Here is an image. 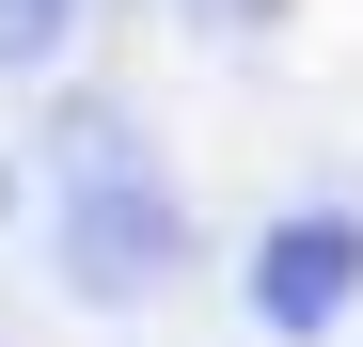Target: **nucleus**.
I'll return each mask as SVG.
<instances>
[{"mask_svg":"<svg viewBox=\"0 0 363 347\" xmlns=\"http://www.w3.org/2000/svg\"><path fill=\"white\" fill-rule=\"evenodd\" d=\"M64 32H79V0H0V79H48Z\"/></svg>","mask_w":363,"mask_h":347,"instance_id":"7ed1b4c3","label":"nucleus"},{"mask_svg":"<svg viewBox=\"0 0 363 347\" xmlns=\"http://www.w3.org/2000/svg\"><path fill=\"white\" fill-rule=\"evenodd\" d=\"M237 300H253V331H284V347L347 331V316H363V205H284V221H253Z\"/></svg>","mask_w":363,"mask_h":347,"instance_id":"f03ea898","label":"nucleus"},{"mask_svg":"<svg viewBox=\"0 0 363 347\" xmlns=\"http://www.w3.org/2000/svg\"><path fill=\"white\" fill-rule=\"evenodd\" d=\"M48 253L95 316H143L174 268H190V190H174V158L143 110L111 95H64V127H48Z\"/></svg>","mask_w":363,"mask_h":347,"instance_id":"f257e3e1","label":"nucleus"},{"mask_svg":"<svg viewBox=\"0 0 363 347\" xmlns=\"http://www.w3.org/2000/svg\"><path fill=\"white\" fill-rule=\"evenodd\" d=\"M174 16H190V32H253L269 0H174Z\"/></svg>","mask_w":363,"mask_h":347,"instance_id":"20e7f679","label":"nucleus"},{"mask_svg":"<svg viewBox=\"0 0 363 347\" xmlns=\"http://www.w3.org/2000/svg\"><path fill=\"white\" fill-rule=\"evenodd\" d=\"M0 205H16V174H0Z\"/></svg>","mask_w":363,"mask_h":347,"instance_id":"39448f33","label":"nucleus"}]
</instances>
